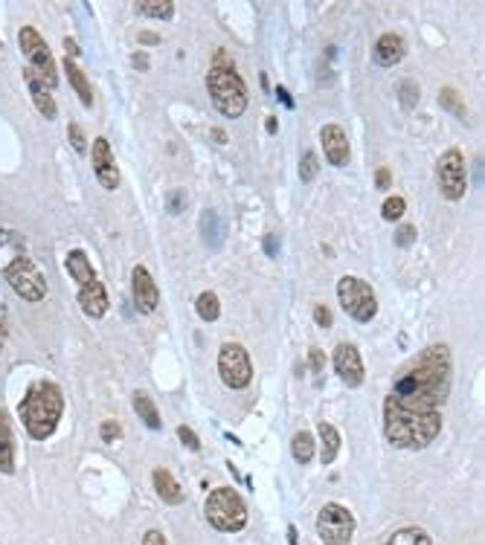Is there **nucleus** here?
I'll return each instance as SVG.
<instances>
[{"mask_svg":"<svg viewBox=\"0 0 485 545\" xmlns=\"http://www.w3.org/2000/svg\"><path fill=\"white\" fill-rule=\"evenodd\" d=\"M404 209H407L404 198H401V195H392V198H386V200H384V206H381V215H384V220H401Z\"/></svg>","mask_w":485,"mask_h":545,"instance_id":"obj_31","label":"nucleus"},{"mask_svg":"<svg viewBox=\"0 0 485 545\" xmlns=\"http://www.w3.org/2000/svg\"><path fill=\"white\" fill-rule=\"evenodd\" d=\"M6 282L26 302H41L44 296H47V279H44V272L29 258H15L6 267Z\"/></svg>","mask_w":485,"mask_h":545,"instance_id":"obj_8","label":"nucleus"},{"mask_svg":"<svg viewBox=\"0 0 485 545\" xmlns=\"http://www.w3.org/2000/svg\"><path fill=\"white\" fill-rule=\"evenodd\" d=\"M195 310H198L201 320L215 322V320H218V313H221V305H218V296H215L212 290H206V293H201V296L195 299Z\"/></svg>","mask_w":485,"mask_h":545,"instance_id":"obj_27","label":"nucleus"},{"mask_svg":"<svg viewBox=\"0 0 485 545\" xmlns=\"http://www.w3.org/2000/svg\"><path fill=\"white\" fill-rule=\"evenodd\" d=\"M184 206H186V200H184V192H171V195H169V200H166V209H169V215H181V212H184Z\"/></svg>","mask_w":485,"mask_h":545,"instance_id":"obj_35","label":"nucleus"},{"mask_svg":"<svg viewBox=\"0 0 485 545\" xmlns=\"http://www.w3.org/2000/svg\"><path fill=\"white\" fill-rule=\"evenodd\" d=\"M24 76H26V81H29V93H32V102L38 105V111H41L44 116H47V119H56V113H59V111H56V102H53V96H50V90L35 78V73H32V70H26Z\"/></svg>","mask_w":485,"mask_h":545,"instance_id":"obj_19","label":"nucleus"},{"mask_svg":"<svg viewBox=\"0 0 485 545\" xmlns=\"http://www.w3.org/2000/svg\"><path fill=\"white\" fill-rule=\"evenodd\" d=\"M206 522L215 531L224 534H236L247 525V502L239 496V490L233 487H215L206 499Z\"/></svg>","mask_w":485,"mask_h":545,"instance_id":"obj_4","label":"nucleus"},{"mask_svg":"<svg viewBox=\"0 0 485 545\" xmlns=\"http://www.w3.org/2000/svg\"><path fill=\"white\" fill-rule=\"evenodd\" d=\"M404 58V41L401 35H395V32H386L375 41V61L381 67H395Z\"/></svg>","mask_w":485,"mask_h":545,"instance_id":"obj_16","label":"nucleus"},{"mask_svg":"<svg viewBox=\"0 0 485 545\" xmlns=\"http://www.w3.org/2000/svg\"><path fill=\"white\" fill-rule=\"evenodd\" d=\"M137 12H143V15H149V18H163V21H169L171 12H174V4H169V0H154V4H146V0H140Z\"/></svg>","mask_w":485,"mask_h":545,"instance_id":"obj_28","label":"nucleus"},{"mask_svg":"<svg viewBox=\"0 0 485 545\" xmlns=\"http://www.w3.org/2000/svg\"><path fill=\"white\" fill-rule=\"evenodd\" d=\"M386 545H433V539L421 528H401L386 539Z\"/></svg>","mask_w":485,"mask_h":545,"instance_id":"obj_26","label":"nucleus"},{"mask_svg":"<svg viewBox=\"0 0 485 545\" xmlns=\"http://www.w3.org/2000/svg\"><path fill=\"white\" fill-rule=\"evenodd\" d=\"M337 299L343 305V310L358 322H369L372 316L378 313V299L372 293V287L364 279L355 276H343L337 282Z\"/></svg>","mask_w":485,"mask_h":545,"instance_id":"obj_6","label":"nucleus"},{"mask_svg":"<svg viewBox=\"0 0 485 545\" xmlns=\"http://www.w3.org/2000/svg\"><path fill=\"white\" fill-rule=\"evenodd\" d=\"M436 183L442 189V195L448 200H459L465 195V186H468V171H465V157L462 151L451 148L439 157L436 163Z\"/></svg>","mask_w":485,"mask_h":545,"instance_id":"obj_9","label":"nucleus"},{"mask_svg":"<svg viewBox=\"0 0 485 545\" xmlns=\"http://www.w3.org/2000/svg\"><path fill=\"white\" fill-rule=\"evenodd\" d=\"M317 174H320L317 154H314V151H302V157H299V177L305 180V183H311Z\"/></svg>","mask_w":485,"mask_h":545,"instance_id":"obj_29","label":"nucleus"},{"mask_svg":"<svg viewBox=\"0 0 485 545\" xmlns=\"http://www.w3.org/2000/svg\"><path fill=\"white\" fill-rule=\"evenodd\" d=\"M67 131H70V143H73V148H76L79 154H84V151H87V140H84L81 128H79L76 122H70V125H67Z\"/></svg>","mask_w":485,"mask_h":545,"instance_id":"obj_34","label":"nucleus"},{"mask_svg":"<svg viewBox=\"0 0 485 545\" xmlns=\"http://www.w3.org/2000/svg\"><path fill=\"white\" fill-rule=\"evenodd\" d=\"M143 545H169V542H166V536H163L160 531H146Z\"/></svg>","mask_w":485,"mask_h":545,"instance_id":"obj_41","label":"nucleus"},{"mask_svg":"<svg viewBox=\"0 0 485 545\" xmlns=\"http://www.w3.org/2000/svg\"><path fill=\"white\" fill-rule=\"evenodd\" d=\"M18 41H21V50H24V56L29 58V70L35 73V78L47 87V90H53V87H59V70H56V58H53V53H50V44L44 41L32 26H24L21 32H18Z\"/></svg>","mask_w":485,"mask_h":545,"instance_id":"obj_5","label":"nucleus"},{"mask_svg":"<svg viewBox=\"0 0 485 545\" xmlns=\"http://www.w3.org/2000/svg\"><path fill=\"white\" fill-rule=\"evenodd\" d=\"M399 102H401V108H407V111H413V108L419 105V84H416V81H410V78L401 81V87H399Z\"/></svg>","mask_w":485,"mask_h":545,"instance_id":"obj_32","label":"nucleus"},{"mask_svg":"<svg viewBox=\"0 0 485 545\" xmlns=\"http://www.w3.org/2000/svg\"><path fill=\"white\" fill-rule=\"evenodd\" d=\"M439 105H442L445 111L456 113V116H465V105H462V96L456 93L454 87H445L442 93H439Z\"/></svg>","mask_w":485,"mask_h":545,"instance_id":"obj_30","label":"nucleus"},{"mask_svg":"<svg viewBox=\"0 0 485 545\" xmlns=\"http://www.w3.org/2000/svg\"><path fill=\"white\" fill-rule=\"evenodd\" d=\"M413 241H416V226L413 223H401L399 233H395V244H399V247H410Z\"/></svg>","mask_w":485,"mask_h":545,"instance_id":"obj_33","label":"nucleus"},{"mask_svg":"<svg viewBox=\"0 0 485 545\" xmlns=\"http://www.w3.org/2000/svg\"><path fill=\"white\" fill-rule=\"evenodd\" d=\"M317 534H320L323 545H349L351 534H355V516L343 505L329 502L317 516Z\"/></svg>","mask_w":485,"mask_h":545,"instance_id":"obj_10","label":"nucleus"},{"mask_svg":"<svg viewBox=\"0 0 485 545\" xmlns=\"http://www.w3.org/2000/svg\"><path fill=\"white\" fill-rule=\"evenodd\" d=\"M91 157H94V171H96V180L102 189H116L119 186V165L114 160V151L108 146L105 136L91 146Z\"/></svg>","mask_w":485,"mask_h":545,"instance_id":"obj_12","label":"nucleus"},{"mask_svg":"<svg viewBox=\"0 0 485 545\" xmlns=\"http://www.w3.org/2000/svg\"><path fill=\"white\" fill-rule=\"evenodd\" d=\"M334 372L351 389L364 383V360H361V351L351 342H340L334 348Z\"/></svg>","mask_w":485,"mask_h":545,"instance_id":"obj_11","label":"nucleus"},{"mask_svg":"<svg viewBox=\"0 0 485 545\" xmlns=\"http://www.w3.org/2000/svg\"><path fill=\"white\" fill-rule=\"evenodd\" d=\"M451 392L448 345H427L392 380L384 400V432L399 449H424L442 429V412Z\"/></svg>","mask_w":485,"mask_h":545,"instance_id":"obj_1","label":"nucleus"},{"mask_svg":"<svg viewBox=\"0 0 485 545\" xmlns=\"http://www.w3.org/2000/svg\"><path fill=\"white\" fill-rule=\"evenodd\" d=\"M67 270H70V276H73L81 287H84V285H91V282H96V272H94L91 261H87L84 250H73V253L67 255Z\"/></svg>","mask_w":485,"mask_h":545,"instance_id":"obj_22","label":"nucleus"},{"mask_svg":"<svg viewBox=\"0 0 485 545\" xmlns=\"http://www.w3.org/2000/svg\"><path fill=\"white\" fill-rule=\"evenodd\" d=\"M140 41H143V44H157L160 38H157V35H151V32H143V35H140Z\"/></svg>","mask_w":485,"mask_h":545,"instance_id":"obj_46","label":"nucleus"},{"mask_svg":"<svg viewBox=\"0 0 485 545\" xmlns=\"http://www.w3.org/2000/svg\"><path fill=\"white\" fill-rule=\"evenodd\" d=\"M291 452H294V459L299 464L311 462L314 459V438H311V432H296L294 441H291Z\"/></svg>","mask_w":485,"mask_h":545,"instance_id":"obj_25","label":"nucleus"},{"mask_svg":"<svg viewBox=\"0 0 485 545\" xmlns=\"http://www.w3.org/2000/svg\"><path fill=\"white\" fill-rule=\"evenodd\" d=\"M218 375H221L224 386L230 389H247L253 380V362L247 348L239 342H227L218 351Z\"/></svg>","mask_w":485,"mask_h":545,"instance_id":"obj_7","label":"nucleus"},{"mask_svg":"<svg viewBox=\"0 0 485 545\" xmlns=\"http://www.w3.org/2000/svg\"><path fill=\"white\" fill-rule=\"evenodd\" d=\"M224 235H227L224 220L218 218L215 209H206V212L201 215V238H204L209 247H218V244H224Z\"/></svg>","mask_w":485,"mask_h":545,"instance_id":"obj_20","label":"nucleus"},{"mask_svg":"<svg viewBox=\"0 0 485 545\" xmlns=\"http://www.w3.org/2000/svg\"><path fill=\"white\" fill-rule=\"evenodd\" d=\"M61 412H64V397H61V389L50 380H41V383H32L26 397L21 400V421L29 432V438L35 441H44L50 438L61 421Z\"/></svg>","mask_w":485,"mask_h":545,"instance_id":"obj_2","label":"nucleus"},{"mask_svg":"<svg viewBox=\"0 0 485 545\" xmlns=\"http://www.w3.org/2000/svg\"><path fill=\"white\" fill-rule=\"evenodd\" d=\"M178 438H181V441L189 447V449H195V452L201 449V438H198V435H195L189 427H178Z\"/></svg>","mask_w":485,"mask_h":545,"instance_id":"obj_37","label":"nucleus"},{"mask_svg":"<svg viewBox=\"0 0 485 545\" xmlns=\"http://www.w3.org/2000/svg\"><path fill=\"white\" fill-rule=\"evenodd\" d=\"M276 96L282 99V105H285V108H294V99L288 96V90H285V87H276Z\"/></svg>","mask_w":485,"mask_h":545,"instance_id":"obj_44","label":"nucleus"},{"mask_svg":"<svg viewBox=\"0 0 485 545\" xmlns=\"http://www.w3.org/2000/svg\"><path fill=\"white\" fill-rule=\"evenodd\" d=\"M308 360H311V369L320 372V369H323V362H326V354H323L320 348H311V351H308Z\"/></svg>","mask_w":485,"mask_h":545,"instance_id":"obj_40","label":"nucleus"},{"mask_svg":"<svg viewBox=\"0 0 485 545\" xmlns=\"http://www.w3.org/2000/svg\"><path fill=\"white\" fill-rule=\"evenodd\" d=\"M276 125H279V122H276V116H268V119H264V128H268L271 133H276V131H279Z\"/></svg>","mask_w":485,"mask_h":545,"instance_id":"obj_45","label":"nucleus"},{"mask_svg":"<svg viewBox=\"0 0 485 545\" xmlns=\"http://www.w3.org/2000/svg\"><path fill=\"white\" fill-rule=\"evenodd\" d=\"M131 293H134V305L140 313H154L157 310V302H160V290L151 279V272L137 264L134 272H131Z\"/></svg>","mask_w":485,"mask_h":545,"instance_id":"obj_13","label":"nucleus"},{"mask_svg":"<svg viewBox=\"0 0 485 545\" xmlns=\"http://www.w3.org/2000/svg\"><path fill=\"white\" fill-rule=\"evenodd\" d=\"M288 542L296 545V528H288Z\"/></svg>","mask_w":485,"mask_h":545,"instance_id":"obj_47","label":"nucleus"},{"mask_svg":"<svg viewBox=\"0 0 485 545\" xmlns=\"http://www.w3.org/2000/svg\"><path fill=\"white\" fill-rule=\"evenodd\" d=\"M64 70H67V78H70V84H73V90H76V96L81 99V105L91 108V105H94V90H91V81H87V76L79 70V64H76L73 58H64Z\"/></svg>","mask_w":485,"mask_h":545,"instance_id":"obj_21","label":"nucleus"},{"mask_svg":"<svg viewBox=\"0 0 485 545\" xmlns=\"http://www.w3.org/2000/svg\"><path fill=\"white\" fill-rule=\"evenodd\" d=\"M264 253H268L271 258L279 253V238H276V235H268V238H264Z\"/></svg>","mask_w":485,"mask_h":545,"instance_id":"obj_42","label":"nucleus"},{"mask_svg":"<svg viewBox=\"0 0 485 545\" xmlns=\"http://www.w3.org/2000/svg\"><path fill=\"white\" fill-rule=\"evenodd\" d=\"M151 482H154V490H157V496L163 499L166 505H181L184 502V490H181V484H178V479H174L166 467H157L154 473H151Z\"/></svg>","mask_w":485,"mask_h":545,"instance_id":"obj_17","label":"nucleus"},{"mask_svg":"<svg viewBox=\"0 0 485 545\" xmlns=\"http://www.w3.org/2000/svg\"><path fill=\"white\" fill-rule=\"evenodd\" d=\"M134 409H137V415L143 418V424L149 427V429H160V412H157V406H154V400L146 394V392H134Z\"/></svg>","mask_w":485,"mask_h":545,"instance_id":"obj_23","label":"nucleus"},{"mask_svg":"<svg viewBox=\"0 0 485 545\" xmlns=\"http://www.w3.org/2000/svg\"><path fill=\"white\" fill-rule=\"evenodd\" d=\"M317 435L323 441V464H331L337 459V452H340V432L331 427V424H320L317 427Z\"/></svg>","mask_w":485,"mask_h":545,"instance_id":"obj_24","label":"nucleus"},{"mask_svg":"<svg viewBox=\"0 0 485 545\" xmlns=\"http://www.w3.org/2000/svg\"><path fill=\"white\" fill-rule=\"evenodd\" d=\"M79 305L87 316H94V320H102V316L108 313V290L102 282H91L84 285L79 290Z\"/></svg>","mask_w":485,"mask_h":545,"instance_id":"obj_15","label":"nucleus"},{"mask_svg":"<svg viewBox=\"0 0 485 545\" xmlns=\"http://www.w3.org/2000/svg\"><path fill=\"white\" fill-rule=\"evenodd\" d=\"M392 183V174H389V168H378L375 171V186L381 189V192H386V186Z\"/></svg>","mask_w":485,"mask_h":545,"instance_id":"obj_39","label":"nucleus"},{"mask_svg":"<svg viewBox=\"0 0 485 545\" xmlns=\"http://www.w3.org/2000/svg\"><path fill=\"white\" fill-rule=\"evenodd\" d=\"M0 473H15V441L9 415L0 409Z\"/></svg>","mask_w":485,"mask_h":545,"instance_id":"obj_18","label":"nucleus"},{"mask_svg":"<svg viewBox=\"0 0 485 545\" xmlns=\"http://www.w3.org/2000/svg\"><path fill=\"white\" fill-rule=\"evenodd\" d=\"M314 320L320 322V328H331V310L326 305H317L314 307Z\"/></svg>","mask_w":485,"mask_h":545,"instance_id":"obj_38","label":"nucleus"},{"mask_svg":"<svg viewBox=\"0 0 485 545\" xmlns=\"http://www.w3.org/2000/svg\"><path fill=\"white\" fill-rule=\"evenodd\" d=\"M320 143H323L326 160H329L334 168H343V165L349 163L351 148H349V136H346V131H343L340 125H334V122L323 125V131H320Z\"/></svg>","mask_w":485,"mask_h":545,"instance_id":"obj_14","label":"nucleus"},{"mask_svg":"<svg viewBox=\"0 0 485 545\" xmlns=\"http://www.w3.org/2000/svg\"><path fill=\"white\" fill-rule=\"evenodd\" d=\"M4 342H6V325L0 322V345H4Z\"/></svg>","mask_w":485,"mask_h":545,"instance_id":"obj_48","label":"nucleus"},{"mask_svg":"<svg viewBox=\"0 0 485 545\" xmlns=\"http://www.w3.org/2000/svg\"><path fill=\"white\" fill-rule=\"evenodd\" d=\"M206 90L212 105L230 119H239L247 111V87L236 67H212L206 76Z\"/></svg>","mask_w":485,"mask_h":545,"instance_id":"obj_3","label":"nucleus"},{"mask_svg":"<svg viewBox=\"0 0 485 545\" xmlns=\"http://www.w3.org/2000/svg\"><path fill=\"white\" fill-rule=\"evenodd\" d=\"M131 61H134L137 70H149V58H146V53H134V56H131Z\"/></svg>","mask_w":485,"mask_h":545,"instance_id":"obj_43","label":"nucleus"},{"mask_svg":"<svg viewBox=\"0 0 485 545\" xmlns=\"http://www.w3.org/2000/svg\"><path fill=\"white\" fill-rule=\"evenodd\" d=\"M99 429H102V441H108V444L116 441V438H122V427H119L116 421H105Z\"/></svg>","mask_w":485,"mask_h":545,"instance_id":"obj_36","label":"nucleus"}]
</instances>
